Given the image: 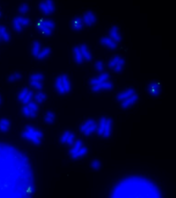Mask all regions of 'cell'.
<instances>
[{"label": "cell", "mask_w": 176, "mask_h": 198, "mask_svg": "<svg viewBox=\"0 0 176 198\" xmlns=\"http://www.w3.org/2000/svg\"><path fill=\"white\" fill-rule=\"evenodd\" d=\"M110 196L114 198H159L162 193L158 186L148 179L135 176L120 181Z\"/></svg>", "instance_id": "obj_1"}, {"label": "cell", "mask_w": 176, "mask_h": 198, "mask_svg": "<svg viewBox=\"0 0 176 198\" xmlns=\"http://www.w3.org/2000/svg\"><path fill=\"white\" fill-rule=\"evenodd\" d=\"M22 137L34 145H39L41 142L43 134L40 130L32 125H27L21 133Z\"/></svg>", "instance_id": "obj_2"}, {"label": "cell", "mask_w": 176, "mask_h": 198, "mask_svg": "<svg viewBox=\"0 0 176 198\" xmlns=\"http://www.w3.org/2000/svg\"><path fill=\"white\" fill-rule=\"evenodd\" d=\"M30 24V20L24 16H17L13 21L12 26L14 30L16 32H21L24 27L27 26Z\"/></svg>", "instance_id": "obj_3"}, {"label": "cell", "mask_w": 176, "mask_h": 198, "mask_svg": "<svg viewBox=\"0 0 176 198\" xmlns=\"http://www.w3.org/2000/svg\"><path fill=\"white\" fill-rule=\"evenodd\" d=\"M112 88H113L112 83L108 80V81H104V82L100 83V85L93 86L92 91L93 92L97 93V92H99L102 90H111Z\"/></svg>", "instance_id": "obj_4"}, {"label": "cell", "mask_w": 176, "mask_h": 198, "mask_svg": "<svg viewBox=\"0 0 176 198\" xmlns=\"http://www.w3.org/2000/svg\"><path fill=\"white\" fill-rule=\"evenodd\" d=\"M161 85L159 81H152L149 84V93L152 96H158L161 92Z\"/></svg>", "instance_id": "obj_5"}, {"label": "cell", "mask_w": 176, "mask_h": 198, "mask_svg": "<svg viewBox=\"0 0 176 198\" xmlns=\"http://www.w3.org/2000/svg\"><path fill=\"white\" fill-rule=\"evenodd\" d=\"M109 37L115 43H119L122 40V36L119 32V27L116 26L112 27L109 30Z\"/></svg>", "instance_id": "obj_6"}, {"label": "cell", "mask_w": 176, "mask_h": 198, "mask_svg": "<svg viewBox=\"0 0 176 198\" xmlns=\"http://www.w3.org/2000/svg\"><path fill=\"white\" fill-rule=\"evenodd\" d=\"M55 25L54 22L53 21L51 20H45V19L40 20L38 21L37 25V27L40 30L44 27H47V28H49L51 30H53L55 28Z\"/></svg>", "instance_id": "obj_7"}, {"label": "cell", "mask_w": 176, "mask_h": 198, "mask_svg": "<svg viewBox=\"0 0 176 198\" xmlns=\"http://www.w3.org/2000/svg\"><path fill=\"white\" fill-rule=\"evenodd\" d=\"M136 94V91L133 88H129L126 90L125 91H123L122 93H120L117 97V99L119 101L123 102L125 100H126L127 99L129 98L130 97H131L132 95H133L134 94Z\"/></svg>", "instance_id": "obj_8"}, {"label": "cell", "mask_w": 176, "mask_h": 198, "mask_svg": "<svg viewBox=\"0 0 176 198\" xmlns=\"http://www.w3.org/2000/svg\"><path fill=\"white\" fill-rule=\"evenodd\" d=\"M109 79V75L108 73H102L98 77L93 78L90 80V84L92 86L100 85V83L108 81Z\"/></svg>", "instance_id": "obj_9"}, {"label": "cell", "mask_w": 176, "mask_h": 198, "mask_svg": "<svg viewBox=\"0 0 176 198\" xmlns=\"http://www.w3.org/2000/svg\"><path fill=\"white\" fill-rule=\"evenodd\" d=\"M138 99V97L137 94H135L133 95H132L131 97H130L129 98L123 101L121 106L123 109H127V108L131 107V106L134 105L137 102Z\"/></svg>", "instance_id": "obj_10"}, {"label": "cell", "mask_w": 176, "mask_h": 198, "mask_svg": "<svg viewBox=\"0 0 176 198\" xmlns=\"http://www.w3.org/2000/svg\"><path fill=\"white\" fill-rule=\"evenodd\" d=\"M100 43L102 44L111 49H115L117 47V43L112 40L110 37H103L100 40Z\"/></svg>", "instance_id": "obj_11"}, {"label": "cell", "mask_w": 176, "mask_h": 198, "mask_svg": "<svg viewBox=\"0 0 176 198\" xmlns=\"http://www.w3.org/2000/svg\"><path fill=\"white\" fill-rule=\"evenodd\" d=\"M80 51H81V54L83 55V57L84 59H85L86 61H91L92 60V55L90 53L89 48L88 46L85 44H81V46L80 47Z\"/></svg>", "instance_id": "obj_12"}, {"label": "cell", "mask_w": 176, "mask_h": 198, "mask_svg": "<svg viewBox=\"0 0 176 198\" xmlns=\"http://www.w3.org/2000/svg\"><path fill=\"white\" fill-rule=\"evenodd\" d=\"M112 120L108 118L106 120V126L103 134V136L105 138H108L110 137L111 134V131H112Z\"/></svg>", "instance_id": "obj_13"}, {"label": "cell", "mask_w": 176, "mask_h": 198, "mask_svg": "<svg viewBox=\"0 0 176 198\" xmlns=\"http://www.w3.org/2000/svg\"><path fill=\"white\" fill-rule=\"evenodd\" d=\"M23 114L28 118H35L37 116V113L32 111L26 105H25L22 108Z\"/></svg>", "instance_id": "obj_14"}, {"label": "cell", "mask_w": 176, "mask_h": 198, "mask_svg": "<svg viewBox=\"0 0 176 198\" xmlns=\"http://www.w3.org/2000/svg\"><path fill=\"white\" fill-rule=\"evenodd\" d=\"M73 53L74 54V58H75V60L76 63L78 64L82 63L84 58H83V55L81 54L80 47L75 46L73 49Z\"/></svg>", "instance_id": "obj_15"}, {"label": "cell", "mask_w": 176, "mask_h": 198, "mask_svg": "<svg viewBox=\"0 0 176 198\" xmlns=\"http://www.w3.org/2000/svg\"><path fill=\"white\" fill-rule=\"evenodd\" d=\"M60 76L61 78L63 85L65 93H69L70 90H71V85H70V80H69L68 76L66 74H63Z\"/></svg>", "instance_id": "obj_16"}, {"label": "cell", "mask_w": 176, "mask_h": 198, "mask_svg": "<svg viewBox=\"0 0 176 198\" xmlns=\"http://www.w3.org/2000/svg\"><path fill=\"white\" fill-rule=\"evenodd\" d=\"M55 87L56 90L57 91V92L59 93L60 94H66L63 85V83H62V80L61 76H59L56 78V79L55 80Z\"/></svg>", "instance_id": "obj_17"}, {"label": "cell", "mask_w": 176, "mask_h": 198, "mask_svg": "<svg viewBox=\"0 0 176 198\" xmlns=\"http://www.w3.org/2000/svg\"><path fill=\"white\" fill-rule=\"evenodd\" d=\"M106 120L107 118L105 117H102L100 121H99V123L97 127V134L99 136H103V134L105 130V128L106 126Z\"/></svg>", "instance_id": "obj_18"}, {"label": "cell", "mask_w": 176, "mask_h": 198, "mask_svg": "<svg viewBox=\"0 0 176 198\" xmlns=\"http://www.w3.org/2000/svg\"><path fill=\"white\" fill-rule=\"evenodd\" d=\"M11 127V122L8 119H1L0 120V131L7 132Z\"/></svg>", "instance_id": "obj_19"}, {"label": "cell", "mask_w": 176, "mask_h": 198, "mask_svg": "<svg viewBox=\"0 0 176 198\" xmlns=\"http://www.w3.org/2000/svg\"><path fill=\"white\" fill-rule=\"evenodd\" d=\"M83 146V142L81 140H76L74 145H72V147L70 148V150H69V154L70 156L74 155V154H75L81 147Z\"/></svg>", "instance_id": "obj_20"}, {"label": "cell", "mask_w": 176, "mask_h": 198, "mask_svg": "<svg viewBox=\"0 0 176 198\" xmlns=\"http://www.w3.org/2000/svg\"><path fill=\"white\" fill-rule=\"evenodd\" d=\"M0 35L1 40L4 41H9L11 39L10 34L9 33L6 27L2 26H0Z\"/></svg>", "instance_id": "obj_21"}, {"label": "cell", "mask_w": 176, "mask_h": 198, "mask_svg": "<svg viewBox=\"0 0 176 198\" xmlns=\"http://www.w3.org/2000/svg\"><path fill=\"white\" fill-rule=\"evenodd\" d=\"M41 50V49L40 43L38 41H35L33 43L32 46V49H31L32 54L35 57H37L38 55L39 54V53H40Z\"/></svg>", "instance_id": "obj_22"}, {"label": "cell", "mask_w": 176, "mask_h": 198, "mask_svg": "<svg viewBox=\"0 0 176 198\" xmlns=\"http://www.w3.org/2000/svg\"><path fill=\"white\" fill-rule=\"evenodd\" d=\"M83 21L80 18L77 17L72 20V27L73 29L75 30H80L83 28Z\"/></svg>", "instance_id": "obj_23"}, {"label": "cell", "mask_w": 176, "mask_h": 198, "mask_svg": "<svg viewBox=\"0 0 176 198\" xmlns=\"http://www.w3.org/2000/svg\"><path fill=\"white\" fill-rule=\"evenodd\" d=\"M88 149L85 146H82L81 148L74 155L71 156V158L73 159H77L81 158L83 156H84L88 153Z\"/></svg>", "instance_id": "obj_24"}, {"label": "cell", "mask_w": 176, "mask_h": 198, "mask_svg": "<svg viewBox=\"0 0 176 198\" xmlns=\"http://www.w3.org/2000/svg\"><path fill=\"white\" fill-rule=\"evenodd\" d=\"M46 99H47V96H46V94H44L43 92H41V91L37 93L34 96L35 102L37 104H42L43 102H44L46 100Z\"/></svg>", "instance_id": "obj_25"}, {"label": "cell", "mask_w": 176, "mask_h": 198, "mask_svg": "<svg viewBox=\"0 0 176 198\" xmlns=\"http://www.w3.org/2000/svg\"><path fill=\"white\" fill-rule=\"evenodd\" d=\"M51 53V49L49 48H45L41 50L40 53H39V54L36 58L39 60L44 59L50 55Z\"/></svg>", "instance_id": "obj_26"}, {"label": "cell", "mask_w": 176, "mask_h": 198, "mask_svg": "<svg viewBox=\"0 0 176 198\" xmlns=\"http://www.w3.org/2000/svg\"><path fill=\"white\" fill-rule=\"evenodd\" d=\"M55 119V115L52 111H49L46 113L45 117H44V121L46 123L48 124H52L54 122Z\"/></svg>", "instance_id": "obj_27"}, {"label": "cell", "mask_w": 176, "mask_h": 198, "mask_svg": "<svg viewBox=\"0 0 176 198\" xmlns=\"http://www.w3.org/2000/svg\"><path fill=\"white\" fill-rule=\"evenodd\" d=\"M95 122L93 119H88L85 122H84L80 127V130L81 132H83L85 130H86L89 127H91L92 125L95 123Z\"/></svg>", "instance_id": "obj_28"}, {"label": "cell", "mask_w": 176, "mask_h": 198, "mask_svg": "<svg viewBox=\"0 0 176 198\" xmlns=\"http://www.w3.org/2000/svg\"><path fill=\"white\" fill-rule=\"evenodd\" d=\"M39 8H40L41 11L44 15H49L51 13V11H50V9H49L47 4H46V1L41 2L39 5Z\"/></svg>", "instance_id": "obj_29"}, {"label": "cell", "mask_w": 176, "mask_h": 198, "mask_svg": "<svg viewBox=\"0 0 176 198\" xmlns=\"http://www.w3.org/2000/svg\"><path fill=\"white\" fill-rule=\"evenodd\" d=\"M125 64V61L123 58H121L119 62V63L117 64V65L114 67V70L115 72H122L124 66Z\"/></svg>", "instance_id": "obj_30"}, {"label": "cell", "mask_w": 176, "mask_h": 198, "mask_svg": "<svg viewBox=\"0 0 176 198\" xmlns=\"http://www.w3.org/2000/svg\"><path fill=\"white\" fill-rule=\"evenodd\" d=\"M30 85L33 88L38 90H41L43 88L42 81L37 80H30Z\"/></svg>", "instance_id": "obj_31"}, {"label": "cell", "mask_w": 176, "mask_h": 198, "mask_svg": "<svg viewBox=\"0 0 176 198\" xmlns=\"http://www.w3.org/2000/svg\"><path fill=\"white\" fill-rule=\"evenodd\" d=\"M121 58V57L119 55H115L114 56L108 63V67L109 68L112 69L114 68L115 66L117 65V64L119 63L120 59Z\"/></svg>", "instance_id": "obj_32"}, {"label": "cell", "mask_w": 176, "mask_h": 198, "mask_svg": "<svg viewBox=\"0 0 176 198\" xmlns=\"http://www.w3.org/2000/svg\"><path fill=\"white\" fill-rule=\"evenodd\" d=\"M97 127H98V125H97V124L96 123H94L93 125H92L91 127H89L86 130H85V131L83 132L85 136H90V135L92 134L93 132H94L97 131Z\"/></svg>", "instance_id": "obj_33"}, {"label": "cell", "mask_w": 176, "mask_h": 198, "mask_svg": "<svg viewBox=\"0 0 176 198\" xmlns=\"http://www.w3.org/2000/svg\"><path fill=\"white\" fill-rule=\"evenodd\" d=\"M30 90L27 88H23L18 95V99L20 102H22V101L24 100V99L26 97L27 94L29 93Z\"/></svg>", "instance_id": "obj_34"}, {"label": "cell", "mask_w": 176, "mask_h": 198, "mask_svg": "<svg viewBox=\"0 0 176 198\" xmlns=\"http://www.w3.org/2000/svg\"><path fill=\"white\" fill-rule=\"evenodd\" d=\"M22 77L21 74L19 72H15L13 74H12L8 79L9 81L10 82H15L16 81H18L21 79Z\"/></svg>", "instance_id": "obj_35"}, {"label": "cell", "mask_w": 176, "mask_h": 198, "mask_svg": "<svg viewBox=\"0 0 176 198\" xmlns=\"http://www.w3.org/2000/svg\"><path fill=\"white\" fill-rule=\"evenodd\" d=\"M26 105L33 111L35 112V113H38V109H39V107L38 104L35 102H33V101H31L29 103H28L27 104H26Z\"/></svg>", "instance_id": "obj_36"}, {"label": "cell", "mask_w": 176, "mask_h": 198, "mask_svg": "<svg viewBox=\"0 0 176 198\" xmlns=\"http://www.w3.org/2000/svg\"><path fill=\"white\" fill-rule=\"evenodd\" d=\"M30 80H37L42 81L44 80V76L41 73H35L31 75Z\"/></svg>", "instance_id": "obj_37"}, {"label": "cell", "mask_w": 176, "mask_h": 198, "mask_svg": "<svg viewBox=\"0 0 176 198\" xmlns=\"http://www.w3.org/2000/svg\"><path fill=\"white\" fill-rule=\"evenodd\" d=\"M19 12L21 14H26L27 13V12L29 10V7L26 3H23L22 4L20 7H19Z\"/></svg>", "instance_id": "obj_38"}, {"label": "cell", "mask_w": 176, "mask_h": 198, "mask_svg": "<svg viewBox=\"0 0 176 198\" xmlns=\"http://www.w3.org/2000/svg\"><path fill=\"white\" fill-rule=\"evenodd\" d=\"M75 136L73 132H70L69 137H68V140L66 142V144L69 146H72L74 145L75 142Z\"/></svg>", "instance_id": "obj_39"}, {"label": "cell", "mask_w": 176, "mask_h": 198, "mask_svg": "<svg viewBox=\"0 0 176 198\" xmlns=\"http://www.w3.org/2000/svg\"><path fill=\"white\" fill-rule=\"evenodd\" d=\"M70 133V132L69 131H65L62 134V136L60 137V142L61 144H66L68 137H69Z\"/></svg>", "instance_id": "obj_40"}, {"label": "cell", "mask_w": 176, "mask_h": 198, "mask_svg": "<svg viewBox=\"0 0 176 198\" xmlns=\"http://www.w3.org/2000/svg\"><path fill=\"white\" fill-rule=\"evenodd\" d=\"M91 167L95 170H98L101 167V163L100 162L97 160V159H95L92 162H91Z\"/></svg>", "instance_id": "obj_41"}, {"label": "cell", "mask_w": 176, "mask_h": 198, "mask_svg": "<svg viewBox=\"0 0 176 198\" xmlns=\"http://www.w3.org/2000/svg\"><path fill=\"white\" fill-rule=\"evenodd\" d=\"M86 13L87 14L88 18H89V20L91 21V23H93V25H94V23H96L97 18H96L94 13H93V12H91V11H88Z\"/></svg>", "instance_id": "obj_42"}, {"label": "cell", "mask_w": 176, "mask_h": 198, "mask_svg": "<svg viewBox=\"0 0 176 198\" xmlns=\"http://www.w3.org/2000/svg\"><path fill=\"white\" fill-rule=\"evenodd\" d=\"M95 67L98 72H102L104 69V65L102 61H98L95 63Z\"/></svg>", "instance_id": "obj_43"}, {"label": "cell", "mask_w": 176, "mask_h": 198, "mask_svg": "<svg viewBox=\"0 0 176 198\" xmlns=\"http://www.w3.org/2000/svg\"><path fill=\"white\" fill-rule=\"evenodd\" d=\"M40 32L44 35L50 36L52 34V30H51V29H50L49 28H47V27H44V28L41 29Z\"/></svg>", "instance_id": "obj_44"}, {"label": "cell", "mask_w": 176, "mask_h": 198, "mask_svg": "<svg viewBox=\"0 0 176 198\" xmlns=\"http://www.w3.org/2000/svg\"><path fill=\"white\" fill-rule=\"evenodd\" d=\"M83 21L85 25H86L88 26H91L93 25V23H91V21H90L89 18H88L87 14L85 13L83 15Z\"/></svg>", "instance_id": "obj_45"}, {"label": "cell", "mask_w": 176, "mask_h": 198, "mask_svg": "<svg viewBox=\"0 0 176 198\" xmlns=\"http://www.w3.org/2000/svg\"><path fill=\"white\" fill-rule=\"evenodd\" d=\"M46 2L47 4L51 13H53L55 11V5L54 2L51 0H47V1H46Z\"/></svg>", "instance_id": "obj_46"}, {"label": "cell", "mask_w": 176, "mask_h": 198, "mask_svg": "<svg viewBox=\"0 0 176 198\" xmlns=\"http://www.w3.org/2000/svg\"><path fill=\"white\" fill-rule=\"evenodd\" d=\"M1 96H0V105H1Z\"/></svg>", "instance_id": "obj_47"}, {"label": "cell", "mask_w": 176, "mask_h": 198, "mask_svg": "<svg viewBox=\"0 0 176 198\" xmlns=\"http://www.w3.org/2000/svg\"><path fill=\"white\" fill-rule=\"evenodd\" d=\"M0 41H1V35H0Z\"/></svg>", "instance_id": "obj_48"}, {"label": "cell", "mask_w": 176, "mask_h": 198, "mask_svg": "<svg viewBox=\"0 0 176 198\" xmlns=\"http://www.w3.org/2000/svg\"><path fill=\"white\" fill-rule=\"evenodd\" d=\"M1 12H0V16H1Z\"/></svg>", "instance_id": "obj_49"}]
</instances>
